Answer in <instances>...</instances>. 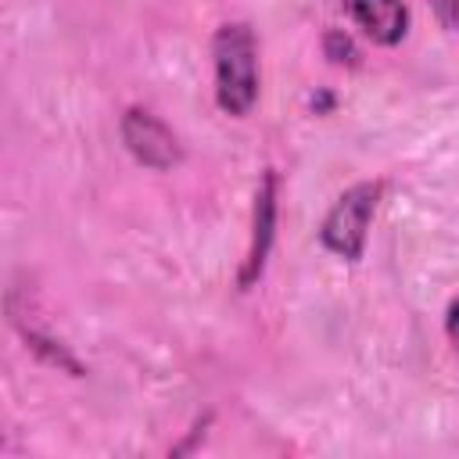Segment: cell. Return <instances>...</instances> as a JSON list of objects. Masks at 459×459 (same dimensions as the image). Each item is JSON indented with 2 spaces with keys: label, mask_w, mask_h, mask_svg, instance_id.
<instances>
[{
  "label": "cell",
  "mask_w": 459,
  "mask_h": 459,
  "mask_svg": "<svg viewBox=\"0 0 459 459\" xmlns=\"http://www.w3.org/2000/svg\"><path fill=\"white\" fill-rule=\"evenodd\" d=\"M215 57V100L226 115H247L258 100V43L251 25L226 22L212 39Z\"/></svg>",
  "instance_id": "6da1fadb"
},
{
  "label": "cell",
  "mask_w": 459,
  "mask_h": 459,
  "mask_svg": "<svg viewBox=\"0 0 459 459\" xmlns=\"http://www.w3.org/2000/svg\"><path fill=\"white\" fill-rule=\"evenodd\" d=\"M384 194V183H355L348 186L333 208L326 212L323 226H319V240L326 251H333L344 262H359L366 251V237H369V222L377 212V201Z\"/></svg>",
  "instance_id": "7a4b0ae2"
},
{
  "label": "cell",
  "mask_w": 459,
  "mask_h": 459,
  "mask_svg": "<svg viewBox=\"0 0 459 459\" xmlns=\"http://www.w3.org/2000/svg\"><path fill=\"white\" fill-rule=\"evenodd\" d=\"M122 143H126V151L140 161V165H147V169H172V165H179V158H183V147H179V140H176V133L154 115V111H147V108H129L126 115H122Z\"/></svg>",
  "instance_id": "3957f363"
},
{
  "label": "cell",
  "mask_w": 459,
  "mask_h": 459,
  "mask_svg": "<svg viewBox=\"0 0 459 459\" xmlns=\"http://www.w3.org/2000/svg\"><path fill=\"white\" fill-rule=\"evenodd\" d=\"M273 237H276V172L265 169L262 172V183L255 190V212H251V244H247V258L240 265V276L237 283L247 290L262 269H265V258H269V247H273Z\"/></svg>",
  "instance_id": "277c9868"
},
{
  "label": "cell",
  "mask_w": 459,
  "mask_h": 459,
  "mask_svg": "<svg viewBox=\"0 0 459 459\" xmlns=\"http://www.w3.org/2000/svg\"><path fill=\"white\" fill-rule=\"evenodd\" d=\"M355 25L380 47H394L405 36L409 11L402 0H344Z\"/></svg>",
  "instance_id": "5b68a950"
},
{
  "label": "cell",
  "mask_w": 459,
  "mask_h": 459,
  "mask_svg": "<svg viewBox=\"0 0 459 459\" xmlns=\"http://www.w3.org/2000/svg\"><path fill=\"white\" fill-rule=\"evenodd\" d=\"M326 54L341 65V61H348V65H355V47H351V39L348 36H341V32H326Z\"/></svg>",
  "instance_id": "8992f818"
},
{
  "label": "cell",
  "mask_w": 459,
  "mask_h": 459,
  "mask_svg": "<svg viewBox=\"0 0 459 459\" xmlns=\"http://www.w3.org/2000/svg\"><path fill=\"white\" fill-rule=\"evenodd\" d=\"M427 4L434 7L437 22H441L445 29H455V25H459V0H427Z\"/></svg>",
  "instance_id": "52a82bcc"
},
{
  "label": "cell",
  "mask_w": 459,
  "mask_h": 459,
  "mask_svg": "<svg viewBox=\"0 0 459 459\" xmlns=\"http://www.w3.org/2000/svg\"><path fill=\"white\" fill-rule=\"evenodd\" d=\"M445 333H448V341L459 348V301H452V305H448V316H445Z\"/></svg>",
  "instance_id": "ba28073f"
}]
</instances>
